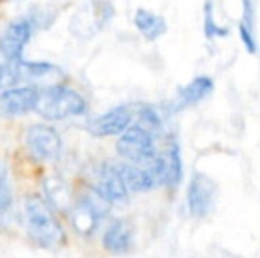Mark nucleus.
<instances>
[{
  "instance_id": "nucleus-19",
  "label": "nucleus",
  "mask_w": 260,
  "mask_h": 258,
  "mask_svg": "<svg viewBox=\"0 0 260 258\" xmlns=\"http://www.w3.org/2000/svg\"><path fill=\"white\" fill-rule=\"evenodd\" d=\"M137 124L142 126L144 129H147L149 133H152L156 136V133L161 131L163 121L161 115L156 112V108H152L151 104H138L137 106Z\"/></svg>"
},
{
  "instance_id": "nucleus-14",
  "label": "nucleus",
  "mask_w": 260,
  "mask_h": 258,
  "mask_svg": "<svg viewBox=\"0 0 260 258\" xmlns=\"http://www.w3.org/2000/svg\"><path fill=\"white\" fill-rule=\"evenodd\" d=\"M133 244H135L133 227L124 219L113 221L103 234L105 249L113 253V255H126V253H129L133 249Z\"/></svg>"
},
{
  "instance_id": "nucleus-20",
  "label": "nucleus",
  "mask_w": 260,
  "mask_h": 258,
  "mask_svg": "<svg viewBox=\"0 0 260 258\" xmlns=\"http://www.w3.org/2000/svg\"><path fill=\"white\" fill-rule=\"evenodd\" d=\"M204 34L207 39H216V38H226L230 35V30L226 27H219L214 20V4L212 0H206L204 6Z\"/></svg>"
},
{
  "instance_id": "nucleus-2",
  "label": "nucleus",
  "mask_w": 260,
  "mask_h": 258,
  "mask_svg": "<svg viewBox=\"0 0 260 258\" xmlns=\"http://www.w3.org/2000/svg\"><path fill=\"white\" fill-rule=\"evenodd\" d=\"M34 112H38L46 121H64L85 114L87 103L75 89L66 85H52L39 89Z\"/></svg>"
},
{
  "instance_id": "nucleus-8",
  "label": "nucleus",
  "mask_w": 260,
  "mask_h": 258,
  "mask_svg": "<svg viewBox=\"0 0 260 258\" xmlns=\"http://www.w3.org/2000/svg\"><path fill=\"white\" fill-rule=\"evenodd\" d=\"M92 191L108 203H124L127 202V196H129V191L117 170V165H110V163H103L96 168Z\"/></svg>"
},
{
  "instance_id": "nucleus-9",
  "label": "nucleus",
  "mask_w": 260,
  "mask_h": 258,
  "mask_svg": "<svg viewBox=\"0 0 260 258\" xmlns=\"http://www.w3.org/2000/svg\"><path fill=\"white\" fill-rule=\"evenodd\" d=\"M113 9L110 4L105 2H90L89 6H83L71 20V32H75L80 38H90L96 32H100L110 21Z\"/></svg>"
},
{
  "instance_id": "nucleus-5",
  "label": "nucleus",
  "mask_w": 260,
  "mask_h": 258,
  "mask_svg": "<svg viewBox=\"0 0 260 258\" xmlns=\"http://www.w3.org/2000/svg\"><path fill=\"white\" fill-rule=\"evenodd\" d=\"M110 210V203L90 191L89 195L80 196L71 205V223L76 232L83 235H90L96 232L100 223L103 221L106 212Z\"/></svg>"
},
{
  "instance_id": "nucleus-18",
  "label": "nucleus",
  "mask_w": 260,
  "mask_h": 258,
  "mask_svg": "<svg viewBox=\"0 0 260 258\" xmlns=\"http://www.w3.org/2000/svg\"><path fill=\"white\" fill-rule=\"evenodd\" d=\"M46 202L50 205H55L58 209H64V207H71L73 200L69 196V190L60 179H50L46 180Z\"/></svg>"
},
{
  "instance_id": "nucleus-15",
  "label": "nucleus",
  "mask_w": 260,
  "mask_h": 258,
  "mask_svg": "<svg viewBox=\"0 0 260 258\" xmlns=\"http://www.w3.org/2000/svg\"><path fill=\"white\" fill-rule=\"evenodd\" d=\"M214 90V82L211 76H197L193 78L188 85H184L179 90V96L175 99V110H184L193 104H199L200 101H204L209 97Z\"/></svg>"
},
{
  "instance_id": "nucleus-6",
  "label": "nucleus",
  "mask_w": 260,
  "mask_h": 258,
  "mask_svg": "<svg viewBox=\"0 0 260 258\" xmlns=\"http://www.w3.org/2000/svg\"><path fill=\"white\" fill-rule=\"evenodd\" d=\"M216 188L214 180L202 172H195L189 179L188 190H186V202L188 210L193 217H206L211 214L216 202Z\"/></svg>"
},
{
  "instance_id": "nucleus-12",
  "label": "nucleus",
  "mask_w": 260,
  "mask_h": 258,
  "mask_svg": "<svg viewBox=\"0 0 260 258\" xmlns=\"http://www.w3.org/2000/svg\"><path fill=\"white\" fill-rule=\"evenodd\" d=\"M39 97L38 87H20V89H7L0 96V115L18 117L28 112H34Z\"/></svg>"
},
{
  "instance_id": "nucleus-11",
  "label": "nucleus",
  "mask_w": 260,
  "mask_h": 258,
  "mask_svg": "<svg viewBox=\"0 0 260 258\" xmlns=\"http://www.w3.org/2000/svg\"><path fill=\"white\" fill-rule=\"evenodd\" d=\"M135 114L131 106H115L112 110L105 112L103 115L92 119L87 126L90 134L94 136H115V134H122L124 131L133 124Z\"/></svg>"
},
{
  "instance_id": "nucleus-21",
  "label": "nucleus",
  "mask_w": 260,
  "mask_h": 258,
  "mask_svg": "<svg viewBox=\"0 0 260 258\" xmlns=\"http://www.w3.org/2000/svg\"><path fill=\"white\" fill-rule=\"evenodd\" d=\"M13 203V196H11V190L2 179H0V214L6 212Z\"/></svg>"
},
{
  "instance_id": "nucleus-3",
  "label": "nucleus",
  "mask_w": 260,
  "mask_h": 258,
  "mask_svg": "<svg viewBox=\"0 0 260 258\" xmlns=\"http://www.w3.org/2000/svg\"><path fill=\"white\" fill-rule=\"evenodd\" d=\"M38 25V16H20L7 23L0 34V52L4 59L14 64L25 62V48Z\"/></svg>"
},
{
  "instance_id": "nucleus-7",
  "label": "nucleus",
  "mask_w": 260,
  "mask_h": 258,
  "mask_svg": "<svg viewBox=\"0 0 260 258\" xmlns=\"http://www.w3.org/2000/svg\"><path fill=\"white\" fill-rule=\"evenodd\" d=\"M25 145H27L28 152L39 161H53L60 156L62 149L58 133L45 124H36L27 129Z\"/></svg>"
},
{
  "instance_id": "nucleus-13",
  "label": "nucleus",
  "mask_w": 260,
  "mask_h": 258,
  "mask_svg": "<svg viewBox=\"0 0 260 258\" xmlns=\"http://www.w3.org/2000/svg\"><path fill=\"white\" fill-rule=\"evenodd\" d=\"M152 163V161H151ZM135 165V163H122V165H117L120 177H122L124 184H126L127 191H133V193H145V191H151L159 184L157 175L152 168V165Z\"/></svg>"
},
{
  "instance_id": "nucleus-10",
  "label": "nucleus",
  "mask_w": 260,
  "mask_h": 258,
  "mask_svg": "<svg viewBox=\"0 0 260 258\" xmlns=\"http://www.w3.org/2000/svg\"><path fill=\"white\" fill-rule=\"evenodd\" d=\"M50 75H57V67L48 62H25L14 64L9 60L0 62V89L14 87L21 80L45 78Z\"/></svg>"
},
{
  "instance_id": "nucleus-16",
  "label": "nucleus",
  "mask_w": 260,
  "mask_h": 258,
  "mask_svg": "<svg viewBox=\"0 0 260 258\" xmlns=\"http://www.w3.org/2000/svg\"><path fill=\"white\" fill-rule=\"evenodd\" d=\"M135 27L138 28L142 35H144L147 41H156L161 35L167 32V21L163 16L154 14L147 9H137L135 13Z\"/></svg>"
},
{
  "instance_id": "nucleus-1",
  "label": "nucleus",
  "mask_w": 260,
  "mask_h": 258,
  "mask_svg": "<svg viewBox=\"0 0 260 258\" xmlns=\"http://www.w3.org/2000/svg\"><path fill=\"white\" fill-rule=\"evenodd\" d=\"M23 212L27 232L38 246L53 249L66 242L64 228L46 200L30 196L25 200Z\"/></svg>"
},
{
  "instance_id": "nucleus-17",
  "label": "nucleus",
  "mask_w": 260,
  "mask_h": 258,
  "mask_svg": "<svg viewBox=\"0 0 260 258\" xmlns=\"http://www.w3.org/2000/svg\"><path fill=\"white\" fill-rule=\"evenodd\" d=\"M165 159V168H167V177H165V184L168 188H177L182 180V154H181V145L175 140V136H170L168 141L167 154L163 156Z\"/></svg>"
},
{
  "instance_id": "nucleus-4",
  "label": "nucleus",
  "mask_w": 260,
  "mask_h": 258,
  "mask_svg": "<svg viewBox=\"0 0 260 258\" xmlns=\"http://www.w3.org/2000/svg\"><path fill=\"white\" fill-rule=\"evenodd\" d=\"M117 152L135 165H149L157 156L154 134L138 124H131L120 134L117 141Z\"/></svg>"
}]
</instances>
